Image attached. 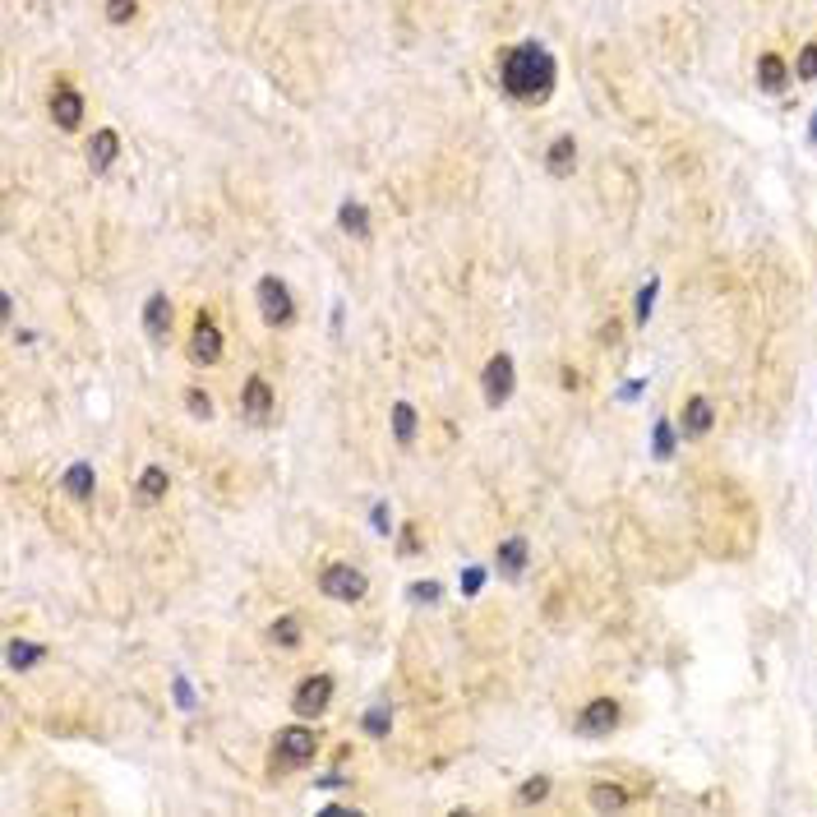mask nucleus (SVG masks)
Segmentation results:
<instances>
[{"label": "nucleus", "instance_id": "1", "mask_svg": "<svg viewBox=\"0 0 817 817\" xmlns=\"http://www.w3.org/2000/svg\"><path fill=\"white\" fill-rule=\"evenodd\" d=\"M499 79H503V93L518 97V102H545L555 93L559 65H555V56L545 51L540 42H522L513 51H503Z\"/></svg>", "mask_w": 817, "mask_h": 817}, {"label": "nucleus", "instance_id": "2", "mask_svg": "<svg viewBox=\"0 0 817 817\" xmlns=\"http://www.w3.org/2000/svg\"><path fill=\"white\" fill-rule=\"evenodd\" d=\"M315 753H319L315 730L291 725V730H282L278 739H272V771H296L305 762H315Z\"/></svg>", "mask_w": 817, "mask_h": 817}, {"label": "nucleus", "instance_id": "3", "mask_svg": "<svg viewBox=\"0 0 817 817\" xmlns=\"http://www.w3.org/2000/svg\"><path fill=\"white\" fill-rule=\"evenodd\" d=\"M319 592L333 596V601H342V605H356V601H365L370 582H365V573L352 568V564H328L324 577H319Z\"/></svg>", "mask_w": 817, "mask_h": 817}, {"label": "nucleus", "instance_id": "4", "mask_svg": "<svg viewBox=\"0 0 817 817\" xmlns=\"http://www.w3.org/2000/svg\"><path fill=\"white\" fill-rule=\"evenodd\" d=\"M259 315H263L268 328H287L296 319V300H291L282 278H263L259 282Z\"/></svg>", "mask_w": 817, "mask_h": 817}, {"label": "nucleus", "instance_id": "5", "mask_svg": "<svg viewBox=\"0 0 817 817\" xmlns=\"http://www.w3.org/2000/svg\"><path fill=\"white\" fill-rule=\"evenodd\" d=\"M481 388H485V402H490V407H509L513 388H518V370H513V356H509V352L490 356V365H485V374H481Z\"/></svg>", "mask_w": 817, "mask_h": 817}, {"label": "nucleus", "instance_id": "6", "mask_svg": "<svg viewBox=\"0 0 817 817\" xmlns=\"http://www.w3.org/2000/svg\"><path fill=\"white\" fill-rule=\"evenodd\" d=\"M328 702H333V679L328 675H309V679H300V688H296V716H305V721H319L324 711H328Z\"/></svg>", "mask_w": 817, "mask_h": 817}, {"label": "nucleus", "instance_id": "7", "mask_svg": "<svg viewBox=\"0 0 817 817\" xmlns=\"http://www.w3.org/2000/svg\"><path fill=\"white\" fill-rule=\"evenodd\" d=\"M189 361H194V365H217V361H222V328H217L208 315L194 319V333H189Z\"/></svg>", "mask_w": 817, "mask_h": 817}, {"label": "nucleus", "instance_id": "8", "mask_svg": "<svg viewBox=\"0 0 817 817\" xmlns=\"http://www.w3.org/2000/svg\"><path fill=\"white\" fill-rule=\"evenodd\" d=\"M610 730H619V702H614V697H596V702L582 707V716H577V734L596 739V734H610Z\"/></svg>", "mask_w": 817, "mask_h": 817}, {"label": "nucleus", "instance_id": "9", "mask_svg": "<svg viewBox=\"0 0 817 817\" xmlns=\"http://www.w3.org/2000/svg\"><path fill=\"white\" fill-rule=\"evenodd\" d=\"M51 121L60 130H79V121H84V97H79V88H74V84H56L51 88Z\"/></svg>", "mask_w": 817, "mask_h": 817}, {"label": "nucleus", "instance_id": "10", "mask_svg": "<svg viewBox=\"0 0 817 817\" xmlns=\"http://www.w3.org/2000/svg\"><path fill=\"white\" fill-rule=\"evenodd\" d=\"M241 407H245V420H268V407H272V388H268V379L263 374H254V379H245V388H241Z\"/></svg>", "mask_w": 817, "mask_h": 817}, {"label": "nucleus", "instance_id": "11", "mask_svg": "<svg viewBox=\"0 0 817 817\" xmlns=\"http://www.w3.org/2000/svg\"><path fill=\"white\" fill-rule=\"evenodd\" d=\"M143 328H148L152 342H167L171 337V300L167 296H148V305H143Z\"/></svg>", "mask_w": 817, "mask_h": 817}, {"label": "nucleus", "instance_id": "12", "mask_svg": "<svg viewBox=\"0 0 817 817\" xmlns=\"http://www.w3.org/2000/svg\"><path fill=\"white\" fill-rule=\"evenodd\" d=\"M115 152H121V134H115V130H97L88 139V167L93 171H106L115 162Z\"/></svg>", "mask_w": 817, "mask_h": 817}, {"label": "nucleus", "instance_id": "13", "mask_svg": "<svg viewBox=\"0 0 817 817\" xmlns=\"http://www.w3.org/2000/svg\"><path fill=\"white\" fill-rule=\"evenodd\" d=\"M522 568H527V540H522V536L503 540V545H499V577L518 582V577H522Z\"/></svg>", "mask_w": 817, "mask_h": 817}, {"label": "nucleus", "instance_id": "14", "mask_svg": "<svg viewBox=\"0 0 817 817\" xmlns=\"http://www.w3.org/2000/svg\"><path fill=\"white\" fill-rule=\"evenodd\" d=\"M573 167H577V143L564 134V139L550 143V152H545V171H550V176H573Z\"/></svg>", "mask_w": 817, "mask_h": 817}, {"label": "nucleus", "instance_id": "15", "mask_svg": "<svg viewBox=\"0 0 817 817\" xmlns=\"http://www.w3.org/2000/svg\"><path fill=\"white\" fill-rule=\"evenodd\" d=\"M47 660V647L42 642H23V638H10V670H32V666H42Z\"/></svg>", "mask_w": 817, "mask_h": 817}, {"label": "nucleus", "instance_id": "16", "mask_svg": "<svg viewBox=\"0 0 817 817\" xmlns=\"http://www.w3.org/2000/svg\"><path fill=\"white\" fill-rule=\"evenodd\" d=\"M785 79H790V69H785V60L776 56V51H767L762 60H757V84L767 88V93H781L785 88Z\"/></svg>", "mask_w": 817, "mask_h": 817}, {"label": "nucleus", "instance_id": "17", "mask_svg": "<svg viewBox=\"0 0 817 817\" xmlns=\"http://www.w3.org/2000/svg\"><path fill=\"white\" fill-rule=\"evenodd\" d=\"M337 222H342L346 236H370V208L356 204V199H346V204L337 208Z\"/></svg>", "mask_w": 817, "mask_h": 817}, {"label": "nucleus", "instance_id": "18", "mask_svg": "<svg viewBox=\"0 0 817 817\" xmlns=\"http://www.w3.org/2000/svg\"><path fill=\"white\" fill-rule=\"evenodd\" d=\"M684 430H688L693 439H702V435L711 430V402H707V398H693V402L684 407Z\"/></svg>", "mask_w": 817, "mask_h": 817}, {"label": "nucleus", "instance_id": "19", "mask_svg": "<svg viewBox=\"0 0 817 817\" xmlns=\"http://www.w3.org/2000/svg\"><path fill=\"white\" fill-rule=\"evenodd\" d=\"M268 642H272V647H282V651L300 647V619H296V614H282L278 624L268 629Z\"/></svg>", "mask_w": 817, "mask_h": 817}, {"label": "nucleus", "instance_id": "20", "mask_svg": "<svg viewBox=\"0 0 817 817\" xmlns=\"http://www.w3.org/2000/svg\"><path fill=\"white\" fill-rule=\"evenodd\" d=\"M65 494L69 499H93V466L88 462H79V466H69V472H65Z\"/></svg>", "mask_w": 817, "mask_h": 817}, {"label": "nucleus", "instance_id": "21", "mask_svg": "<svg viewBox=\"0 0 817 817\" xmlns=\"http://www.w3.org/2000/svg\"><path fill=\"white\" fill-rule=\"evenodd\" d=\"M393 439L402 448H411V439H416V411H411V402H393Z\"/></svg>", "mask_w": 817, "mask_h": 817}, {"label": "nucleus", "instance_id": "22", "mask_svg": "<svg viewBox=\"0 0 817 817\" xmlns=\"http://www.w3.org/2000/svg\"><path fill=\"white\" fill-rule=\"evenodd\" d=\"M592 808H596V812H619V808H629V790H619V785H596V790H592Z\"/></svg>", "mask_w": 817, "mask_h": 817}, {"label": "nucleus", "instance_id": "23", "mask_svg": "<svg viewBox=\"0 0 817 817\" xmlns=\"http://www.w3.org/2000/svg\"><path fill=\"white\" fill-rule=\"evenodd\" d=\"M361 725H365V734H374V739H388V730H393V711H388V702L370 707Z\"/></svg>", "mask_w": 817, "mask_h": 817}, {"label": "nucleus", "instance_id": "24", "mask_svg": "<svg viewBox=\"0 0 817 817\" xmlns=\"http://www.w3.org/2000/svg\"><path fill=\"white\" fill-rule=\"evenodd\" d=\"M162 494H167V472L162 466H148L139 476V499H162Z\"/></svg>", "mask_w": 817, "mask_h": 817}, {"label": "nucleus", "instance_id": "25", "mask_svg": "<svg viewBox=\"0 0 817 817\" xmlns=\"http://www.w3.org/2000/svg\"><path fill=\"white\" fill-rule=\"evenodd\" d=\"M675 439H679L675 425L670 420H656V457H670L675 453Z\"/></svg>", "mask_w": 817, "mask_h": 817}, {"label": "nucleus", "instance_id": "26", "mask_svg": "<svg viewBox=\"0 0 817 817\" xmlns=\"http://www.w3.org/2000/svg\"><path fill=\"white\" fill-rule=\"evenodd\" d=\"M134 14H139L134 0H106V19H111V23H130Z\"/></svg>", "mask_w": 817, "mask_h": 817}, {"label": "nucleus", "instance_id": "27", "mask_svg": "<svg viewBox=\"0 0 817 817\" xmlns=\"http://www.w3.org/2000/svg\"><path fill=\"white\" fill-rule=\"evenodd\" d=\"M799 79H817V42H808L803 51H799Z\"/></svg>", "mask_w": 817, "mask_h": 817}, {"label": "nucleus", "instance_id": "28", "mask_svg": "<svg viewBox=\"0 0 817 817\" xmlns=\"http://www.w3.org/2000/svg\"><path fill=\"white\" fill-rule=\"evenodd\" d=\"M185 407H189L194 416H199V420H208V416H213V402H208V393H199V388H189V393H185Z\"/></svg>", "mask_w": 817, "mask_h": 817}, {"label": "nucleus", "instance_id": "29", "mask_svg": "<svg viewBox=\"0 0 817 817\" xmlns=\"http://www.w3.org/2000/svg\"><path fill=\"white\" fill-rule=\"evenodd\" d=\"M545 794H550V781H545V776H536V781L522 785V803H536V799H545Z\"/></svg>", "mask_w": 817, "mask_h": 817}, {"label": "nucleus", "instance_id": "30", "mask_svg": "<svg viewBox=\"0 0 817 817\" xmlns=\"http://www.w3.org/2000/svg\"><path fill=\"white\" fill-rule=\"evenodd\" d=\"M481 582H485V568H466V573H462V596H476Z\"/></svg>", "mask_w": 817, "mask_h": 817}, {"label": "nucleus", "instance_id": "31", "mask_svg": "<svg viewBox=\"0 0 817 817\" xmlns=\"http://www.w3.org/2000/svg\"><path fill=\"white\" fill-rule=\"evenodd\" d=\"M411 596H416L420 605H430V601H439V582H416V587H411Z\"/></svg>", "mask_w": 817, "mask_h": 817}, {"label": "nucleus", "instance_id": "32", "mask_svg": "<svg viewBox=\"0 0 817 817\" xmlns=\"http://www.w3.org/2000/svg\"><path fill=\"white\" fill-rule=\"evenodd\" d=\"M651 300H656V282H647V287H642V296H638V319H647V315H651Z\"/></svg>", "mask_w": 817, "mask_h": 817}, {"label": "nucleus", "instance_id": "33", "mask_svg": "<svg viewBox=\"0 0 817 817\" xmlns=\"http://www.w3.org/2000/svg\"><path fill=\"white\" fill-rule=\"evenodd\" d=\"M176 707H185V711L194 707V688H189L185 679H176Z\"/></svg>", "mask_w": 817, "mask_h": 817}, {"label": "nucleus", "instance_id": "34", "mask_svg": "<svg viewBox=\"0 0 817 817\" xmlns=\"http://www.w3.org/2000/svg\"><path fill=\"white\" fill-rule=\"evenodd\" d=\"M370 522H374L379 531H388V509H383V503H379V509H374V518H370Z\"/></svg>", "mask_w": 817, "mask_h": 817}, {"label": "nucleus", "instance_id": "35", "mask_svg": "<svg viewBox=\"0 0 817 817\" xmlns=\"http://www.w3.org/2000/svg\"><path fill=\"white\" fill-rule=\"evenodd\" d=\"M808 134H812V143H817V115H812V125H808Z\"/></svg>", "mask_w": 817, "mask_h": 817}]
</instances>
